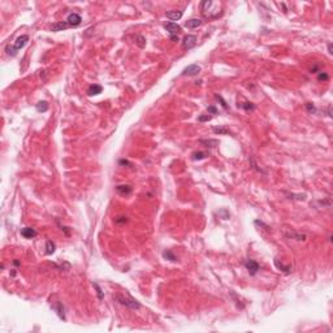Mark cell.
I'll return each instance as SVG.
<instances>
[{
  "label": "cell",
  "instance_id": "obj_1",
  "mask_svg": "<svg viewBox=\"0 0 333 333\" xmlns=\"http://www.w3.org/2000/svg\"><path fill=\"white\" fill-rule=\"evenodd\" d=\"M201 11H202V15L208 20H215L223 13L220 11V4L217 3H214L211 0H206V2H202L201 3Z\"/></svg>",
  "mask_w": 333,
  "mask_h": 333
},
{
  "label": "cell",
  "instance_id": "obj_2",
  "mask_svg": "<svg viewBox=\"0 0 333 333\" xmlns=\"http://www.w3.org/2000/svg\"><path fill=\"white\" fill-rule=\"evenodd\" d=\"M29 42V35H21V37H18L17 38V39L15 41V43H13V46H8L7 47V54L9 55V56H16V54H17V51H20L21 48H22V47H25L26 46V43Z\"/></svg>",
  "mask_w": 333,
  "mask_h": 333
},
{
  "label": "cell",
  "instance_id": "obj_3",
  "mask_svg": "<svg viewBox=\"0 0 333 333\" xmlns=\"http://www.w3.org/2000/svg\"><path fill=\"white\" fill-rule=\"evenodd\" d=\"M116 299L119 301V303H121L122 306L128 307V309H130V310L141 309V303L137 299H134L133 297H130V295H126V297H125V295H116Z\"/></svg>",
  "mask_w": 333,
  "mask_h": 333
},
{
  "label": "cell",
  "instance_id": "obj_4",
  "mask_svg": "<svg viewBox=\"0 0 333 333\" xmlns=\"http://www.w3.org/2000/svg\"><path fill=\"white\" fill-rule=\"evenodd\" d=\"M245 267H246V269L249 271V273L254 276V275H256V272L259 271V268H260V266L258 264V262H255L253 260V259H247V260H245Z\"/></svg>",
  "mask_w": 333,
  "mask_h": 333
},
{
  "label": "cell",
  "instance_id": "obj_5",
  "mask_svg": "<svg viewBox=\"0 0 333 333\" xmlns=\"http://www.w3.org/2000/svg\"><path fill=\"white\" fill-rule=\"evenodd\" d=\"M197 42H198V38L195 35H186L182 41V47L185 50H191L193 47L197 46Z\"/></svg>",
  "mask_w": 333,
  "mask_h": 333
},
{
  "label": "cell",
  "instance_id": "obj_6",
  "mask_svg": "<svg viewBox=\"0 0 333 333\" xmlns=\"http://www.w3.org/2000/svg\"><path fill=\"white\" fill-rule=\"evenodd\" d=\"M67 22L69 24V26H73V28L80 26L82 22V17L78 13H70L67 17Z\"/></svg>",
  "mask_w": 333,
  "mask_h": 333
},
{
  "label": "cell",
  "instance_id": "obj_7",
  "mask_svg": "<svg viewBox=\"0 0 333 333\" xmlns=\"http://www.w3.org/2000/svg\"><path fill=\"white\" fill-rule=\"evenodd\" d=\"M164 29L169 33V35H178V33L182 30L180 25H177L176 22H167V24H164Z\"/></svg>",
  "mask_w": 333,
  "mask_h": 333
},
{
  "label": "cell",
  "instance_id": "obj_8",
  "mask_svg": "<svg viewBox=\"0 0 333 333\" xmlns=\"http://www.w3.org/2000/svg\"><path fill=\"white\" fill-rule=\"evenodd\" d=\"M201 72V67L198 64H191V65L186 67L182 70V76H197Z\"/></svg>",
  "mask_w": 333,
  "mask_h": 333
},
{
  "label": "cell",
  "instance_id": "obj_9",
  "mask_svg": "<svg viewBox=\"0 0 333 333\" xmlns=\"http://www.w3.org/2000/svg\"><path fill=\"white\" fill-rule=\"evenodd\" d=\"M37 234H38V233H37L35 229H33V228H30V227H26V228L21 229V236H22L24 238L30 240V238H34Z\"/></svg>",
  "mask_w": 333,
  "mask_h": 333
},
{
  "label": "cell",
  "instance_id": "obj_10",
  "mask_svg": "<svg viewBox=\"0 0 333 333\" xmlns=\"http://www.w3.org/2000/svg\"><path fill=\"white\" fill-rule=\"evenodd\" d=\"M165 16L167 18L171 20V22H173V21H178L184 16V11H169L165 13Z\"/></svg>",
  "mask_w": 333,
  "mask_h": 333
},
{
  "label": "cell",
  "instance_id": "obj_11",
  "mask_svg": "<svg viewBox=\"0 0 333 333\" xmlns=\"http://www.w3.org/2000/svg\"><path fill=\"white\" fill-rule=\"evenodd\" d=\"M116 191L120 195H129L133 191V188L130 185H119V186H116Z\"/></svg>",
  "mask_w": 333,
  "mask_h": 333
},
{
  "label": "cell",
  "instance_id": "obj_12",
  "mask_svg": "<svg viewBox=\"0 0 333 333\" xmlns=\"http://www.w3.org/2000/svg\"><path fill=\"white\" fill-rule=\"evenodd\" d=\"M69 28V24L67 22V21H61V22H56L52 26H51V31H63V30H65Z\"/></svg>",
  "mask_w": 333,
  "mask_h": 333
},
{
  "label": "cell",
  "instance_id": "obj_13",
  "mask_svg": "<svg viewBox=\"0 0 333 333\" xmlns=\"http://www.w3.org/2000/svg\"><path fill=\"white\" fill-rule=\"evenodd\" d=\"M103 91V87L100 85H91V86H89V89H87V95L89 96H93V95H99Z\"/></svg>",
  "mask_w": 333,
  "mask_h": 333
},
{
  "label": "cell",
  "instance_id": "obj_14",
  "mask_svg": "<svg viewBox=\"0 0 333 333\" xmlns=\"http://www.w3.org/2000/svg\"><path fill=\"white\" fill-rule=\"evenodd\" d=\"M202 24H203V21L201 18H191V20H188L186 22H185V26H186L188 29H195L198 26H201Z\"/></svg>",
  "mask_w": 333,
  "mask_h": 333
},
{
  "label": "cell",
  "instance_id": "obj_15",
  "mask_svg": "<svg viewBox=\"0 0 333 333\" xmlns=\"http://www.w3.org/2000/svg\"><path fill=\"white\" fill-rule=\"evenodd\" d=\"M275 266L277 267V269L282 271L284 273H286V275H289L292 272V266H284L282 263H280V260L277 258H275Z\"/></svg>",
  "mask_w": 333,
  "mask_h": 333
},
{
  "label": "cell",
  "instance_id": "obj_16",
  "mask_svg": "<svg viewBox=\"0 0 333 333\" xmlns=\"http://www.w3.org/2000/svg\"><path fill=\"white\" fill-rule=\"evenodd\" d=\"M201 145H204L208 149H215V147L219 146V141L217 139H201Z\"/></svg>",
  "mask_w": 333,
  "mask_h": 333
},
{
  "label": "cell",
  "instance_id": "obj_17",
  "mask_svg": "<svg viewBox=\"0 0 333 333\" xmlns=\"http://www.w3.org/2000/svg\"><path fill=\"white\" fill-rule=\"evenodd\" d=\"M55 250H56L55 243L51 240H48V241L46 242V254L47 255H52L55 253Z\"/></svg>",
  "mask_w": 333,
  "mask_h": 333
},
{
  "label": "cell",
  "instance_id": "obj_18",
  "mask_svg": "<svg viewBox=\"0 0 333 333\" xmlns=\"http://www.w3.org/2000/svg\"><path fill=\"white\" fill-rule=\"evenodd\" d=\"M163 258L167 259V260H169V262H176V260H177L176 255L172 253L171 250H167V251H164V253H163Z\"/></svg>",
  "mask_w": 333,
  "mask_h": 333
},
{
  "label": "cell",
  "instance_id": "obj_19",
  "mask_svg": "<svg viewBox=\"0 0 333 333\" xmlns=\"http://www.w3.org/2000/svg\"><path fill=\"white\" fill-rule=\"evenodd\" d=\"M35 108H37L38 112H47L48 111V103L47 102H39L35 106Z\"/></svg>",
  "mask_w": 333,
  "mask_h": 333
},
{
  "label": "cell",
  "instance_id": "obj_20",
  "mask_svg": "<svg viewBox=\"0 0 333 333\" xmlns=\"http://www.w3.org/2000/svg\"><path fill=\"white\" fill-rule=\"evenodd\" d=\"M208 156V154L207 152H203V151H198V152H194L191 155V159L193 160H202V159H204Z\"/></svg>",
  "mask_w": 333,
  "mask_h": 333
},
{
  "label": "cell",
  "instance_id": "obj_21",
  "mask_svg": "<svg viewBox=\"0 0 333 333\" xmlns=\"http://www.w3.org/2000/svg\"><path fill=\"white\" fill-rule=\"evenodd\" d=\"M54 309L57 311V315L60 316V319H63V320H65V314H64V307L61 303H57L56 306H54Z\"/></svg>",
  "mask_w": 333,
  "mask_h": 333
},
{
  "label": "cell",
  "instance_id": "obj_22",
  "mask_svg": "<svg viewBox=\"0 0 333 333\" xmlns=\"http://www.w3.org/2000/svg\"><path fill=\"white\" fill-rule=\"evenodd\" d=\"M135 43L138 46L141 47V48H145V46H146V39L142 35H137V38H135Z\"/></svg>",
  "mask_w": 333,
  "mask_h": 333
},
{
  "label": "cell",
  "instance_id": "obj_23",
  "mask_svg": "<svg viewBox=\"0 0 333 333\" xmlns=\"http://www.w3.org/2000/svg\"><path fill=\"white\" fill-rule=\"evenodd\" d=\"M212 130L215 134H230L229 129H225V128H212Z\"/></svg>",
  "mask_w": 333,
  "mask_h": 333
},
{
  "label": "cell",
  "instance_id": "obj_24",
  "mask_svg": "<svg viewBox=\"0 0 333 333\" xmlns=\"http://www.w3.org/2000/svg\"><path fill=\"white\" fill-rule=\"evenodd\" d=\"M238 107L243 108V109H246V111H253V109H255V104H254V103H249V102H246V103H243V104H241V106H238Z\"/></svg>",
  "mask_w": 333,
  "mask_h": 333
},
{
  "label": "cell",
  "instance_id": "obj_25",
  "mask_svg": "<svg viewBox=\"0 0 333 333\" xmlns=\"http://www.w3.org/2000/svg\"><path fill=\"white\" fill-rule=\"evenodd\" d=\"M306 109L309 113H315V112H316V108H315L312 103H306Z\"/></svg>",
  "mask_w": 333,
  "mask_h": 333
},
{
  "label": "cell",
  "instance_id": "obj_26",
  "mask_svg": "<svg viewBox=\"0 0 333 333\" xmlns=\"http://www.w3.org/2000/svg\"><path fill=\"white\" fill-rule=\"evenodd\" d=\"M318 80H319V81H328V80H329V76H328L325 72H319Z\"/></svg>",
  "mask_w": 333,
  "mask_h": 333
},
{
  "label": "cell",
  "instance_id": "obj_27",
  "mask_svg": "<svg viewBox=\"0 0 333 333\" xmlns=\"http://www.w3.org/2000/svg\"><path fill=\"white\" fill-rule=\"evenodd\" d=\"M212 120V116L211 115H203V116H199L198 117V121L199 122H206V121H211Z\"/></svg>",
  "mask_w": 333,
  "mask_h": 333
},
{
  "label": "cell",
  "instance_id": "obj_28",
  "mask_svg": "<svg viewBox=\"0 0 333 333\" xmlns=\"http://www.w3.org/2000/svg\"><path fill=\"white\" fill-rule=\"evenodd\" d=\"M94 288L96 289V293H98V297H99V299H103V298H104V294H103V292H102V289H100V286H99L98 284H94Z\"/></svg>",
  "mask_w": 333,
  "mask_h": 333
},
{
  "label": "cell",
  "instance_id": "obj_29",
  "mask_svg": "<svg viewBox=\"0 0 333 333\" xmlns=\"http://www.w3.org/2000/svg\"><path fill=\"white\" fill-rule=\"evenodd\" d=\"M115 221H116V224H125V223H128V219L124 217V216H119L117 219H115Z\"/></svg>",
  "mask_w": 333,
  "mask_h": 333
},
{
  "label": "cell",
  "instance_id": "obj_30",
  "mask_svg": "<svg viewBox=\"0 0 333 333\" xmlns=\"http://www.w3.org/2000/svg\"><path fill=\"white\" fill-rule=\"evenodd\" d=\"M215 98L217 99V100H220V103H221V106H223L224 108H225V109H228V104H227V102L224 100V99H223L221 96H220V95H215Z\"/></svg>",
  "mask_w": 333,
  "mask_h": 333
},
{
  "label": "cell",
  "instance_id": "obj_31",
  "mask_svg": "<svg viewBox=\"0 0 333 333\" xmlns=\"http://www.w3.org/2000/svg\"><path fill=\"white\" fill-rule=\"evenodd\" d=\"M207 111H208V113H212V115H216V113H217V108L214 107V106H210L208 108H207Z\"/></svg>",
  "mask_w": 333,
  "mask_h": 333
},
{
  "label": "cell",
  "instance_id": "obj_32",
  "mask_svg": "<svg viewBox=\"0 0 333 333\" xmlns=\"http://www.w3.org/2000/svg\"><path fill=\"white\" fill-rule=\"evenodd\" d=\"M255 225H260V227H263V228H264L266 230H269V227H268V225H266L264 223L259 221V220H255Z\"/></svg>",
  "mask_w": 333,
  "mask_h": 333
},
{
  "label": "cell",
  "instance_id": "obj_33",
  "mask_svg": "<svg viewBox=\"0 0 333 333\" xmlns=\"http://www.w3.org/2000/svg\"><path fill=\"white\" fill-rule=\"evenodd\" d=\"M169 38H171V41H172V42H180V38H178V35H169Z\"/></svg>",
  "mask_w": 333,
  "mask_h": 333
},
{
  "label": "cell",
  "instance_id": "obj_34",
  "mask_svg": "<svg viewBox=\"0 0 333 333\" xmlns=\"http://www.w3.org/2000/svg\"><path fill=\"white\" fill-rule=\"evenodd\" d=\"M120 164H124V165H132L128 160H120Z\"/></svg>",
  "mask_w": 333,
  "mask_h": 333
},
{
  "label": "cell",
  "instance_id": "obj_35",
  "mask_svg": "<svg viewBox=\"0 0 333 333\" xmlns=\"http://www.w3.org/2000/svg\"><path fill=\"white\" fill-rule=\"evenodd\" d=\"M328 51H329V54H332V43L328 44Z\"/></svg>",
  "mask_w": 333,
  "mask_h": 333
},
{
  "label": "cell",
  "instance_id": "obj_36",
  "mask_svg": "<svg viewBox=\"0 0 333 333\" xmlns=\"http://www.w3.org/2000/svg\"><path fill=\"white\" fill-rule=\"evenodd\" d=\"M280 7H282V8H284V12H286V11H288V9H286V7H285V4H284V3H281V4H280Z\"/></svg>",
  "mask_w": 333,
  "mask_h": 333
},
{
  "label": "cell",
  "instance_id": "obj_37",
  "mask_svg": "<svg viewBox=\"0 0 333 333\" xmlns=\"http://www.w3.org/2000/svg\"><path fill=\"white\" fill-rule=\"evenodd\" d=\"M15 266H20V262L18 260H15Z\"/></svg>",
  "mask_w": 333,
  "mask_h": 333
}]
</instances>
